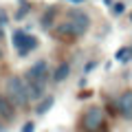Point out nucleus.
<instances>
[{
  "mask_svg": "<svg viewBox=\"0 0 132 132\" xmlns=\"http://www.w3.org/2000/svg\"><path fill=\"white\" fill-rule=\"evenodd\" d=\"M90 29V15L79 7L66 9V15L57 27H53V35L60 42H75Z\"/></svg>",
  "mask_w": 132,
  "mask_h": 132,
  "instance_id": "f257e3e1",
  "label": "nucleus"
},
{
  "mask_svg": "<svg viewBox=\"0 0 132 132\" xmlns=\"http://www.w3.org/2000/svg\"><path fill=\"white\" fill-rule=\"evenodd\" d=\"M5 95L9 99L13 108H24L29 104V95H27V84L20 75H9L5 81Z\"/></svg>",
  "mask_w": 132,
  "mask_h": 132,
  "instance_id": "f03ea898",
  "label": "nucleus"
},
{
  "mask_svg": "<svg viewBox=\"0 0 132 132\" xmlns=\"http://www.w3.org/2000/svg\"><path fill=\"white\" fill-rule=\"evenodd\" d=\"M11 44H13V48L18 51V55H29L31 51H35V48L40 46V40L35 38V35H31V33H27L24 29H15L13 33H11Z\"/></svg>",
  "mask_w": 132,
  "mask_h": 132,
  "instance_id": "7ed1b4c3",
  "label": "nucleus"
},
{
  "mask_svg": "<svg viewBox=\"0 0 132 132\" xmlns=\"http://www.w3.org/2000/svg\"><path fill=\"white\" fill-rule=\"evenodd\" d=\"M104 126H106V112L99 108V106L88 108L84 112V117H81V128H84V132H99Z\"/></svg>",
  "mask_w": 132,
  "mask_h": 132,
  "instance_id": "20e7f679",
  "label": "nucleus"
},
{
  "mask_svg": "<svg viewBox=\"0 0 132 132\" xmlns=\"http://www.w3.org/2000/svg\"><path fill=\"white\" fill-rule=\"evenodd\" d=\"M22 79L27 81V84H40V86H46V81H48V64H46V60L33 62V64L29 66V71L24 73Z\"/></svg>",
  "mask_w": 132,
  "mask_h": 132,
  "instance_id": "39448f33",
  "label": "nucleus"
},
{
  "mask_svg": "<svg viewBox=\"0 0 132 132\" xmlns=\"http://www.w3.org/2000/svg\"><path fill=\"white\" fill-rule=\"evenodd\" d=\"M117 112L121 114L123 119H132V90H126V93L119 95V99H117Z\"/></svg>",
  "mask_w": 132,
  "mask_h": 132,
  "instance_id": "423d86ee",
  "label": "nucleus"
},
{
  "mask_svg": "<svg viewBox=\"0 0 132 132\" xmlns=\"http://www.w3.org/2000/svg\"><path fill=\"white\" fill-rule=\"evenodd\" d=\"M0 119L5 123L15 119V108H13V104H11L9 99H7L5 93H0Z\"/></svg>",
  "mask_w": 132,
  "mask_h": 132,
  "instance_id": "0eeeda50",
  "label": "nucleus"
},
{
  "mask_svg": "<svg viewBox=\"0 0 132 132\" xmlns=\"http://www.w3.org/2000/svg\"><path fill=\"white\" fill-rule=\"evenodd\" d=\"M60 13V7L57 5H51L46 11L42 13V18H40V27L44 29V31H53V24H55V15Z\"/></svg>",
  "mask_w": 132,
  "mask_h": 132,
  "instance_id": "6e6552de",
  "label": "nucleus"
},
{
  "mask_svg": "<svg viewBox=\"0 0 132 132\" xmlns=\"http://www.w3.org/2000/svg\"><path fill=\"white\" fill-rule=\"evenodd\" d=\"M68 73H71V64H68V62H60V66L53 71V81H55V84L64 81L66 77H68Z\"/></svg>",
  "mask_w": 132,
  "mask_h": 132,
  "instance_id": "1a4fd4ad",
  "label": "nucleus"
},
{
  "mask_svg": "<svg viewBox=\"0 0 132 132\" xmlns=\"http://www.w3.org/2000/svg\"><path fill=\"white\" fill-rule=\"evenodd\" d=\"M53 104H55V97H53V95H46L42 101H38V106H35V112H38V114H46L48 110L53 108Z\"/></svg>",
  "mask_w": 132,
  "mask_h": 132,
  "instance_id": "9d476101",
  "label": "nucleus"
},
{
  "mask_svg": "<svg viewBox=\"0 0 132 132\" xmlns=\"http://www.w3.org/2000/svg\"><path fill=\"white\" fill-rule=\"evenodd\" d=\"M114 60L121 62V64H128V62L132 60V46H121V48H117V53H114Z\"/></svg>",
  "mask_w": 132,
  "mask_h": 132,
  "instance_id": "9b49d317",
  "label": "nucleus"
},
{
  "mask_svg": "<svg viewBox=\"0 0 132 132\" xmlns=\"http://www.w3.org/2000/svg\"><path fill=\"white\" fill-rule=\"evenodd\" d=\"M29 11H31V5H29L27 0H20V9L15 11V13H13V20H22L24 15L29 13Z\"/></svg>",
  "mask_w": 132,
  "mask_h": 132,
  "instance_id": "f8f14e48",
  "label": "nucleus"
},
{
  "mask_svg": "<svg viewBox=\"0 0 132 132\" xmlns=\"http://www.w3.org/2000/svg\"><path fill=\"white\" fill-rule=\"evenodd\" d=\"M110 13H112V15H121V13H126V2H112V7H110Z\"/></svg>",
  "mask_w": 132,
  "mask_h": 132,
  "instance_id": "ddd939ff",
  "label": "nucleus"
},
{
  "mask_svg": "<svg viewBox=\"0 0 132 132\" xmlns=\"http://www.w3.org/2000/svg\"><path fill=\"white\" fill-rule=\"evenodd\" d=\"M22 132H35V123H33V121H27V123L22 126Z\"/></svg>",
  "mask_w": 132,
  "mask_h": 132,
  "instance_id": "4468645a",
  "label": "nucleus"
},
{
  "mask_svg": "<svg viewBox=\"0 0 132 132\" xmlns=\"http://www.w3.org/2000/svg\"><path fill=\"white\" fill-rule=\"evenodd\" d=\"M7 22H9V18H7V13H5V11L0 9V29L5 27V24H7Z\"/></svg>",
  "mask_w": 132,
  "mask_h": 132,
  "instance_id": "2eb2a0df",
  "label": "nucleus"
},
{
  "mask_svg": "<svg viewBox=\"0 0 132 132\" xmlns=\"http://www.w3.org/2000/svg\"><path fill=\"white\" fill-rule=\"evenodd\" d=\"M0 132H7V128H5V121H0Z\"/></svg>",
  "mask_w": 132,
  "mask_h": 132,
  "instance_id": "dca6fc26",
  "label": "nucleus"
},
{
  "mask_svg": "<svg viewBox=\"0 0 132 132\" xmlns=\"http://www.w3.org/2000/svg\"><path fill=\"white\" fill-rule=\"evenodd\" d=\"M68 2H73V5H81L84 0H68Z\"/></svg>",
  "mask_w": 132,
  "mask_h": 132,
  "instance_id": "f3484780",
  "label": "nucleus"
},
{
  "mask_svg": "<svg viewBox=\"0 0 132 132\" xmlns=\"http://www.w3.org/2000/svg\"><path fill=\"white\" fill-rule=\"evenodd\" d=\"M106 2V7H112V0H104Z\"/></svg>",
  "mask_w": 132,
  "mask_h": 132,
  "instance_id": "a211bd4d",
  "label": "nucleus"
},
{
  "mask_svg": "<svg viewBox=\"0 0 132 132\" xmlns=\"http://www.w3.org/2000/svg\"><path fill=\"white\" fill-rule=\"evenodd\" d=\"M0 40H2V29H0Z\"/></svg>",
  "mask_w": 132,
  "mask_h": 132,
  "instance_id": "6ab92c4d",
  "label": "nucleus"
},
{
  "mask_svg": "<svg viewBox=\"0 0 132 132\" xmlns=\"http://www.w3.org/2000/svg\"><path fill=\"white\" fill-rule=\"evenodd\" d=\"M130 22H132V13H130Z\"/></svg>",
  "mask_w": 132,
  "mask_h": 132,
  "instance_id": "aec40b11",
  "label": "nucleus"
},
{
  "mask_svg": "<svg viewBox=\"0 0 132 132\" xmlns=\"http://www.w3.org/2000/svg\"><path fill=\"white\" fill-rule=\"evenodd\" d=\"M0 57H2V51H0Z\"/></svg>",
  "mask_w": 132,
  "mask_h": 132,
  "instance_id": "412c9836",
  "label": "nucleus"
}]
</instances>
